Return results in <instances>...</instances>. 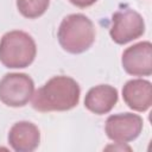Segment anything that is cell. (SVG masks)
Segmentation results:
<instances>
[{"label":"cell","instance_id":"30bf717a","mask_svg":"<svg viewBox=\"0 0 152 152\" xmlns=\"http://www.w3.org/2000/svg\"><path fill=\"white\" fill-rule=\"evenodd\" d=\"M119 94L116 88L109 84H99L88 90L84 97V107L97 115L109 113L116 104Z\"/></svg>","mask_w":152,"mask_h":152},{"label":"cell","instance_id":"277c9868","mask_svg":"<svg viewBox=\"0 0 152 152\" xmlns=\"http://www.w3.org/2000/svg\"><path fill=\"white\" fill-rule=\"evenodd\" d=\"M34 93L33 80L23 72H10L0 80V101L8 107H24Z\"/></svg>","mask_w":152,"mask_h":152},{"label":"cell","instance_id":"5b68a950","mask_svg":"<svg viewBox=\"0 0 152 152\" xmlns=\"http://www.w3.org/2000/svg\"><path fill=\"white\" fill-rule=\"evenodd\" d=\"M145 32L142 17L132 8H122L113 13L109 28L110 38L114 43L124 45L140 38Z\"/></svg>","mask_w":152,"mask_h":152},{"label":"cell","instance_id":"52a82bcc","mask_svg":"<svg viewBox=\"0 0 152 152\" xmlns=\"http://www.w3.org/2000/svg\"><path fill=\"white\" fill-rule=\"evenodd\" d=\"M124 70L132 76H150L152 74V44L148 40L139 42L122 52Z\"/></svg>","mask_w":152,"mask_h":152},{"label":"cell","instance_id":"8fae6325","mask_svg":"<svg viewBox=\"0 0 152 152\" xmlns=\"http://www.w3.org/2000/svg\"><path fill=\"white\" fill-rule=\"evenodd\" d=\"M50 5V0H17L19 13L27 19H36L43 15Z\"/></svg>","mask_w":152,"mask_h":152},{"label":"cell","instance_id":"9c48e42d","mask_svg":"<svg viewBox=\"0 0 152 152\" xmlns=\"http://www.w3.org/2000/svg\"><path fill=\"white\" fill-rule=\"evenodd\" d=\"M125 103L135 112H146L152 106V84L144 78L129 80L122 87Z\"/></svg>","mask_w":152,"mask_h":152},{"label":"cell","instance_id":"7a4b0ae2","mask_svg":"<svg viewBox=\"0 0 152 152\" xmlns=\"http://www.w3.org/2000/svg\"><path fill=\"white\" fill-rule=\"evenodd\" d=\"M95 26L82 13L66 15L59 24L57 38L63 50L69 53H82L95 42Z\"/></svg>","mask_w":152,"mask_h":152},{"label":"cell","instance_id":"8992f818","mask_svg":"<svg viewBox=\"0 0 152 152\" xmlns=\"http://www.w3.org/2000/svg\"><path fill=\"white\" fill-rule=\"evenodd\" d=\"M144 127L142 118L139 114L120 113L109 115L104 124L107 137L116 144H127L137 139Z\"/></svg>","mask_w":152,"mask_h":152},{"label":"cell","instance_id":"ba28073f","mask_svg":"<svg viewBox=\"0 0 152 152\" xmlns=\"http://www.w3.org/2000/svg\"><path fill=\"white\" fill-rule=\"evenodd\" d=\"M7 139L15 152H32L39 146L40 132L30 121H18L10 128Z\"/></svg>","mask_w":152,"mask_h":152},{"label":"cell","instance_id":"6da1fadb","mask_svg":"<svg viewBox=\"0 0 152 152\" xmlns=\"http://www.w3.org/2000/svg\"><path fill=\"white\" fill-rule=\"evenodd\" d=\"M81 89L78 83L69 76L51 77L33 93L31 104L40 113L65 112L78 104Z\"/></svg>","mask_w":152,"mask_h":152},{"label":"cell","instance_id":"3957f363","mask_svg":"<svg viewBox=\"0 0 152 152\" xmlns=\"http://www.w3.org/2000/svg\"><path fill=\"white\" fill-rule=\"evenodd\" d=\"M36 55V42L24 31H10L0 39V62L8 69L28 66L34 61Z\"/></svg>","mask_w":152,"mask_h":152},{"label":"cell","instance_id":"7c38bea8","mask_svg":"<svg viewBox=\"0 0 152 152\" xmlns=\"http://www.w3.org/2000/svg\"><path fill=\"white\" fill-rule=\"evenodd\" d=\"M74 6L76 7H80V8H86V7H89L91 5H94L97 0H69Z\"/></svg>","mask_w":152,"mask_h":152}]
</instances>
